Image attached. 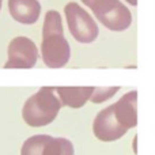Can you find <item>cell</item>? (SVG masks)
Masks as SVG:
<instances>
[{
    "mask_svg": "<svg viewBox=\"0 0 155 155\" xmlns=\"http://www.w3.org/2000/svg\"><path fill=\"white\" fill-rule=\"evenodd\" d=\"M125 2H128L131 5H137V0H125Z\"/></svg>",
    "mask_w": 155,
    "mask_h": 155,
    "instance_id": "13",
    "label": "cell"
},
{
    "mask_svg": "<svg viewBox=\"0 0 155 155\" xmlns=\"http://www.w3.org/2000/svg\"><path fill=\"white\" fill-rule=\"evenodd\" d=\"M8 11L14 21L22 25H34L40 19L41 4L38 0H8Z\"/></svg>",
    "mask_w": 155,
    "mask_h": 155,
    "instance_id": "9",
    "label": "cell"
},
{
    "mask_svg": "<svg viewBox=\"0 0 155 155\" xmlns=\"http://www.w3.org/2000/svg\"><path fill=\"white\" fill-rule=\"evenodd\" d=\"M41 56L49 68H61L71 59V46L64 37L63 19L56 10H49L44 19Z\"/></svg>",
    "mask_w": 155,
    "mask_h": 155,
    "instance_id": "1",
    "label": "cell"
},
{
    "mask_svg": "<svg viewBox=\"0 0 155 155\" xmlns=\"http://www.w3.org/2000/svg\"><path fill=\"white\" fill-rule=\"evenodd\" d=\"M74 144L65 137L34 135L25 140L21 155H74Z\"/></svg>",
    "mask_w": 155,
    "mask_h": 155,
    "instance_id": "5",
    "label": "cell"
},
{
    "mask_svg": "<svg viewBox=\"0 0 155 155\" xmlns=\"http://www.w3.org/2000/svg\"><path fill=\"white\" fill-rule=\"evenodd\" d=\"M136 143H137V136H135V139H134V151H135V154L137 153V148H136Z\"/></svg>",
    "mask_w": 155,
    "mask_h": 155,
    "instance_id": "12",
    "label": "cell"
},
{
    "mask_svg": "<svg viewBox=\"0 0 155 155\" xmlns=\"http://www.w3.org/2000/svg\"><path fill=\"white\" fill-rule=\"evenodd\" d=\"M113 116L127 131L137 125V91L132 90L124 94L116 104L112 105Z\"/></svg>",
    "mask_w": 155,
    "mask_h": 155,
    "instance_id": "8",
    "label": "cell"
},
{
    "mask_svg": "<svg viewBox=\"0 0 155 155\" xmlns=\"http://www.w3.org/2000/svg\"><path fill=\"white\" fill-rule=\"evenodd\" d=\"M94 87H54L63 106L79 109L86 105L93 94Z\"/></svg>",
    "mask_w": 155,
    "mask_h": 155,
    "instance_id": "10",
    "label": "cell"
},
{
    "mask_svg": "<svg viewBox=\"0 0 155 155\" xmlns=\"http://www.w3.org/2000/svg\"><path fill=\"white\" fill-rule=\"evenodd\" d=\"M7 54L8 59L4 64L5 70L33 68L37 64L38 56H40L34 41L27 37H23V35L15 37L10 41L7 48Z\"/></svg>",
    "mask_w": 155,
    "mask_h": 155,
    "instance_id": "6",
    "label": "cell"
},
{
    "mask_svg": "<svg viewBox=\"0 0 155 155\" xmlns=\"http://www.w3.org/2000/svg\"><path fill=\"white\" fill-rule=\"evenodd\" d=\"M120 86H114V87H94L93 94H91L88 101L93 104H102V102L110 99L114 97L116 94L120 91Z\"/></svg>",
    "mask_w": 155,
    "mask_h": 155,
    "instance_id": "11",
    "label": "cell"
},
{
    "mask_svg": "<svg viewBox=\"0 0 155 155\" xmlns=\"http://www.w3.org/2000/svg\"><path fill=\"white\" fill-rule=\"evenodd\" d=\"M2 3H3V0H0V10H2Z\"/></svg>",
    "mask_w": 155,
    "mask_h": 155,
    "instance_id": "14",
    "label": "cell"
},
{
    "mask_svg": "<svg viewBox=\"0 0 155 155\" xmlns=\"http://www.w3.org/2000/svg\"><path fill=\"white\" fill-rule=\"evenodd\" d=\"M127 132L128 131L123 128L113 116L112 105L101 110L93 121V134L101 142H116V140L121 139Z\"/></svg>",
    "mask_w": 155,
    "mask_h": 155,
    "instance_id": "7",
    "label": "cell"
},
{
    "mask_svg": "<svg viewBox=\"0 0 155 155\" xmlns=\"http://www.w3.org/2000/svg\"><path fill=\"white\" fill-rule=\"evenodd\" d=\"M64 14L68 29L72 37L80 44H91L98 38L99 29L91 15L78 3L71 2L65 4Z\"/></svg>",
    "mask_w": 155,
    "mask_h": 155,
    "instance_id": "4",
    "label": "cell"
},
{
    "mask_svg": "<svg viewBox=\"0 0 155 155\" xmlns=\"http://www.w3.org/2000/svg\"><path fill=\"white\" fill-rule=\"evenodd\" d=\"M95 18L112 31H124L132 23V14L120 0H80Z\"/></svg>",
    "mask_w": 155,
    "mask_h": 155,
    "instance_id": "3",
    "label": "cell"
},
{
    "mask_svg": "<svg viewBox=\"0 0 155 155\" xmlns=\"http://www.w3.org/2000/svg\"><path fill=\"white\" fill-rule=\"evenodd\" d=\"M61 106L54 87L45 86L25 102L22 107V118L29 127L41 128L56 120Z\"/></svg>",
    "mask_w": 155,
    "mask_h": 155,
    "instance_id": "2",
    "label": "cell"
}]
</instances>
